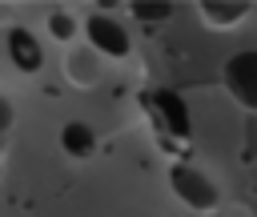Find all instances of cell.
Instances as JSON below:
<instances>
[{"mask_svg": "<svg viewBox=\"0 0 257 217\" xmlns=\"http://www.w3.org/2000/svg\"><path fill=\"white\" fill-rule=\"evenodd\" d=\"M60 149L68 153V157H92L96 153V129L92 125H84V121H68L64 129H60Z\"/></svg>", "mask_w": 257, "mask_h": 217, "instance_id": "52a82bcc", "label": "cell"}, {"mask_svg": "<svg viewBox=\"0 0 257 217\" xmlns=\"http://www.w3.org/2000/svg\"><path fill=\"white\" fill-rule=\"evenodd\" d=\"M128 12H133V16H141V20H165V16L173 12V4H141V0H133V4H128Z\"/></svg>", "mask_w": 257, "mask_h": 217, "instance_id": "9c48e42d", "label": "cell"}, {"mask_svg": "<svg viewBox=\"0 0 257 217\" xmlns=\"http://www.w3.org/2000/svg\"><path fill=\"white\" fill-rule=\"evenodd\" d=\"M60 64H64L68 84H76V88H92V84H100V76H104V56H100V52H96L88 40L68 44Z\"/></svg>", "mask_w": 257, "mask_h": 217, "instance_id": "277c9868", "label": "cell"}, {"mask_svg": "<svg viewBox=\"0 0 257 217\" xmlns=\"http://www.w3.org/2000/svg\"><path fill=\"white\" fill-rule=\"evenodd\" d=\"M12 121H16V104H12V96L0 92V137L12 129Z\"/></svg>", "mask_w": 257, "mask_h": 217, "instance_id": "30bf717a", "label": "cell"}, {"mask_svg": "<svg viewBox=\"0 0 257 217\" xmlns=\"http://www.w3.org/2000/svg\"><path fill=\"white\" fill-rule=\"evenodd\" d=\"M169 189H173V197H177L185 209H193V213H213V209L221 205V185H217L201 165H193V161H177V165L169 169Z\"/></svg>", "mask_w": 257, "mask_h": 217, "instance_id": "6da1fadb", "label": "cell"}, {"mask_svg": "<svg viewBox=\"0 0 257 217\" xmlns=\"http://www.w3.org/2000/svg\"><path fill=\"white\" fill-rule=\"evenodd\" d=\"M48 32L56 36V40H64V44H76L72 36H76V20L68 16V12H52L48 16Z\"/></svg>", "mask_w": 257, "mask_h": 217, "instance_id": "ba28073f", "label": "cell"}, {"mask_svg": "<svg viewBox=\"0 0 257 217\" xmlns=\"http://www.w3.org/2000/svg\"><path fill=\"white\" fill-rule=\"evenodd\" d=\"M197 12H201V20L213 24V28H237V24L249 16V4H245V0H201Z\"/></svg>", "mask_w": 257, "mask_h": 217, "instance_id": "8992f818", "label": "cell"}, {"mask_svg": "<svg viewBox=\"0 0 257 217\" xmlns=\"http://www.w3.org/2000/svg\"><path fill=\"white\" fill-rule=\"evenodd\" d=\"M84 40H88L100 56H108V60H120V56H128V48H133L124 20L112 16V12H88V16H84Z\"/></svg>", "mask_w": 257, "mask_h": 217, "instance_id": "7a4b0ae2", "label": "cell"}, {"mask_svg": "<svg viewBox=\"0 0 257 217\" xmlns=\"http://www.w3.org/2000/svg\"><path fill=\"white\" fill-rule=\"evenodd\" d=\"M8 56H12V64L20 72H36L44 64V48H40V40L28 28H12L8 32Z\"/></svg>", "mask_w": 257, "mask_h": 217, "instance_id": "5b68a950", "label": "cell"}, {"mask_svg": "<svg viewBox=\"0 0 257 217\" xmlns=\"http://www.w3.org/2000/svg\"><path fill=\"white\" fill-rule=\"evenodd\" d=\"M221 80H225L229 96H233L241 108L257 113V48L233 52V56L225 60V68H221Z\"/></svg>", "mask_w": 257, "mask_h": 217, "instance_id": "3957f363", "label": "cell"}]
</instances>
